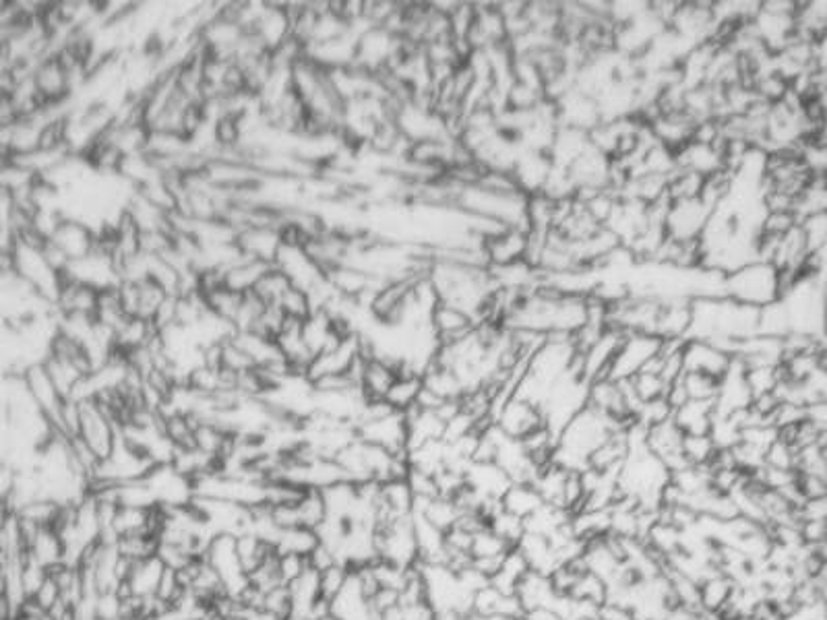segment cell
<instances>
[{"label":"cell","instance_id":"obj_9","mask_svg":"<svg viewBox=\"0 0 827 620\" xmlns=\"http://www.w3.org/2000/svg\"><path fill=\"white\" fill-rule=\"evenodd\" d=\"M431 327L439 339V346H443L466 337L476 327V323L472 317L462 313V310L447 304H437L431 315Z\"/></svg>","mask_w":827,"mask_h":620},{"label":"cell","instance_id":"obj_7","mask_svg":"<svg viewBox=\"0 0 827 620\" xmlns=\"http://www.w3.org/2000/svg\"><path fill=\"white\" fill-rule=\"evenodd\" d=\"M236 246L242 257L273 265V259L275 255H278L280 246H282L280 228H271V226L240 228L236 232Z\"/></svg>","mask_w":827,"mask_h":620},{"label":"cell","instance_id":"obj_5","mask_svg":"<svg viewBox=\"0 0 827 620\" xmlns=\"http://www.w3.org/2000/svg\"><path fill=\"white\" fill-rule=\"evenodd\" d=\"M48 240L69 261H79L98 248V232L73 217H63Z\"/></svg>","mask_w":827,"mask_h":620},{"label":"cell","instance_id":"obj_12","mask_svg":"<svg viewBox=\"0 0 827 620\" xmlns=\"http://www.w3.org/2000/svg\"><path fill=\"white\" fill-rule=\"evenodd\" d=\"M290 288H292L290 279H288L278 267L271 265V267L263 273V277L259 279V282H257L253 294L259 296L265 304L278 306V302L282 300V296H284Z\"/></svg>","mask_w":827,"mask_h":620},{"label":"cell","instance_id":"obj_14","mask_svg":"<svg viewBox=\"0 0 827 620\" xmlns=\"http://www.w3.org/2000/svg\"><path fill=\"white\" fill-rule=\"evenodd\" d=\"M306 569V558L298 554H278V571L284 585L292 583Z\"/></svg>","mask_w":827,"mask_h":620},{"label":"cell","instance_id":"obj_8","mask_svg":"<svg viewBox=\"0 0 827 620\" xmlns=\"http://www.w3.org/2000/svg\"><path fill=\"white\" fill-rule=\"evenodd\" d=\"M400 375V368L395 364L375 358V356H364V366L360 375V391L366 401H379L385 399L389 387Z\"/></svg>","mask_w":827,"mask_h":620},{"label":"cell","instance_id":"obj_4","mask_svg":"<svg viewBox=\"0 0 827 620\" xmlns=\"http://www.w3.org/2000/svg\"><path fill=\"white\" fill-rule=\"evenodd\" d=\"M683 372H697V375H706L712 379H722L724 372L732 364V356L718 346L710 344V341L701 339H685L683 350Z\"/></svg>","mask_w":827,"mask_h":620},{"label":"cell","instance_id":"obj_10","mask_svg":"<svg viewBox=\"0 0 827 620\" xmlns=\"http://www.w3.org/2000/svg\"><path fill=\"white\" fill-rule=\"evenodd\" d=\"M271 267V263H263L257 259L242 257L232 267H228L222 273V284L226 290L236 294H249L255 290L257 282L263 277V273Z\"/></svg>","mask_w":827,"mask_h":620},{"label":"cell","instance_id":"obj_1","mask_svg":"<svg viewBox=\"0 0 827 620\" xmlns=\"http://www.w3.org/2000/svg\"><path fill=\"white\" fill-rule=\"evenodd\" d=\"M724 296L749 308L761 310L780 300V271L768 261H753L741 269L724 275Z\"/></svg>","mask_w":827,"mask_h":620},{"label":"cell","instance_id":"obj_3","mask_svg":"<svg viewBox=\"0 0 827 620\" xmlns=\"http://www.w3.org/2000/svg\"><path fill=\"white\" fill-rule=\"evenodd\" d=\"M712 215V207L701 197L689 201H668L664 230L668 240L695 242L699 240Z\"/></svg>","mask_w":827,"mask_h":620},{"label":"cell","instance_id":"obj_2","mask_svg":"<svg viewBox=\"0 0 827 620\" xmlns=\"http://www.w3.org/2000/svg\"><path fill=\"white\" fill-rule=\"evenodd\" d=\"M662 339L648 333H625L621 346L612 358L606 379L629 381L660 354Z\"/></svg>","mask_w":827,"mask_h":620},{"label":"cell","instance_id":"obj_11","mask_svg":"<svg viewBox=\"0 0 827 620\" xmlns=\"http://www.w3.org/2000/svg\"><path fill=\"white\" fill-rule=\"evenodd\" d=\"M420 389H422V377L412 375V372H400L397 379L393 381V385L389 387L385 401L395 412L404 414L416 406Z\"/></svg>","mask_w":827,"mask_h":620},{"label":"cell","instance_id":"obj_6","mask_svg":"<svg viewBox=\"0 0 827 620\" xmlns=\"http://www.w3.org/2000/svg\"><path fill=\"white\" fill-rule=\"evenodd\" d=\"M530 232L522 228H507L484 242L488 267H503L517 261H526Z\"/></svg>","mask_w":827,"mask_h":620},{"label":"cell","instance_id":"obj_13","mask_svg":"<svg viewBox=\"0 0 827 620\" xmlns=\"http://www.w3.org/2000/svg\"><path fill=\"white\" fill-rule=\"evenodd\" d=\"M278 306L288 319H296V321H306L313 315V310H315L311 296L306 292H302V290H298V288H294V286L282 296Z\"/></svg>","mask_w":827,"mask_h":620}]
</instances>
